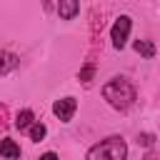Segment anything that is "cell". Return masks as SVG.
Wrapping results in <instances>:
<instances>
[{"label":"cell","instance_id":"obj_1","mask_svg":"<svg viewBox=\"0 0 160 160\" xmlns=\"http://www.w3.org/2000/svg\"><path fill=\"white\" fill-rule=\"evenodd\" d=\"M102 98L115 108V110H128L135 102V88L125 78H112L110 82L102 85Z\"/></svg>","mask_w":160,"mask_h":160},{"label":"cell","instance_id":"obj_2","mask_svg":"<svg viewBox=\"0 0 160 160\" xmlns=\"http://www.w3.org/2000/svg\"><path fill=\"white\" fill-rule=\"evenodd\" d=\"M128 145L122 138H105L98 145H92L85 155V160H125Z\"/></svg>","mask_w":160,"mask_h":160},{"label":"cell","instance_id":"obj_3","mask_svg":"<svg viewBox=\"0 0 160 160\" xmlns=\"http://www.w3.org/2000/svg\"><path fill=\"white\" fill-rule=\"evenodd\" d=\"M130 30H132V20L128 15H120L115 22H112V30H110V40H112V48L122 50L128 38H130Z\"/></svg>","mask_w":160,"mask_h":160},{"label":"cell","instance_id":"obj_4","mask_svg":"<svg viewBox=\"0 0 160 160\" xmlns=\"http://www.w3.org/2000/svg\"><path fill=\"white\" fill-rule=\"evenodd\" d=\"M75 110H78V100H75V98H62V100H55V105H52V112H55L62 122L72 120Z\"/></svg>","mask_w":160,"mask_h":160},{"label":"cell","instance_id":"obj_5","mask_svg":"<svg viewBox=\"0 0 160 160\" xmlns=\"http://www.w3.org/2000/svg\"><path fill=\"white\" fill-rule=\"evenodd\" d=\"M80 12V0H58V15L60 20H72Z\"/></svg>","mask_w":160,"mask_h":160},{"label":"cell","instance_id":"obj_6","mask_svg":"<svg viewBox=\"0 0 160 160\" xmlns=\"http://www.w3.org/2000/svg\"><path fill=\"white\" fill-rule=\"evenodd\" d=\"M0 158H5V160H18V158H20L18 142L10 140V138H2V140H0Z\"/></svg>","mask_w":160,"mask_h":160},{"label":"cell","instance_id":"obj_7","mask_svg":"<svg viewBox=\"0 0 160 160\" xmlns=\"http://www.w3.org/2000/svg\"><path fill=\"white\" fill-rule=\"evenodd\" d=\"M15 68H18V55H12V52H8V50L0 48V78L8 75V72L15 70Z\"/></svg>","mask_w":160,"mask_h":160},{"label":"cell","instance_id":"obj_8","mask_svg":"<svg viewBox=\"0 0 160 160\" xmlns=\"http://www.w3.org/2000/svg\"><path fill=\"white\" fill-rule=\"evenodd\" d=\"M32 122H35L32 110H22V112H18V118H15V128H18V130H30Z\"/></svg>","mask_w":160,"mask_h":160},{"label":"cell","instance_id":"obj_9","mask_svg":"<svg viewBox=\"0 0 160 160\" xmlns=\"http://www.w3.org/2000/svg\"><path fill=\"white\" fill-rule=\"evenodd\" d=\"M132 48H135V52H140L142 58H152V55H155V45H152L150 40H135Z\"/></svg>","mask_w":160,"mask_h":160},{"label":"cell","instance_id":"obj_10","mask_svg":"<svg viewBox=\"0 0 160 160\" xmlns=\"http://www.w3.org/2000/svg\"><path fill=\"white\" fill-rule=\"evenodd\" d=\"M28 132H30V140H35V142H38V140H42V138H45V125H42V122H32Z\"/></svg>","mask_w":160,"mask_h":160},{"label":"cell","instance_id":"obj_11","mask_svg":"<svg viewBox=\"0 0 160 160\" xmlns=\"http://www.w3.org/2000/svg\"><path fill=\"white\" fill-rule=\"evenodd\" d=\"M92 72H95V68H92V65H85V68L80 70V75H78V78H80L82 82H90V80H92Z\"/></svg>","mask_w":160,"mask_h":160},{"label":"cell","instance_id":"obj_12","mask_svg":"<svg viewBox=\"0 0 160 160\" xmlns=\"http://www.w3.org/2000/svg\"><path fill=\"white\" fill-rule=\"evenodd\" d=\"M138 142H140V145H145V148H150V145L155 142V138H152L150 132H142V135H138Z\"/></svg>","mask_w":160,"mask_h":160},{"label":"cell","instance_id":"obj_13","mask_svg":"<svg viewBox=\"0 0 160 160\" xmlns=\"http://www.w3.org/2000/svg\"><path fill=\"white\" fill-rule=\"evenodd\" d=\"M38 160H58V155H55V152H45V155H40Z\"/></svg>","mask_w":160,"mask_h":160},{"label":"cell","instance_id":"obj_14","mask_svg":"<svg viewBox=\"0 0 160 160\" xmlns=\"http://www.w3.org/2000/svg\"><path fill=\"white\" fill-rule=\"evenodd\" d=\"M145 160H158V158H155V155H148V158H145Z\"/></svg>","mask_w":160,"mask_h":160}]
</instances>
